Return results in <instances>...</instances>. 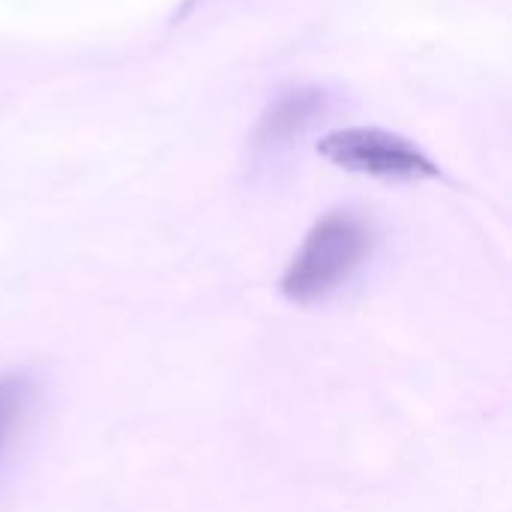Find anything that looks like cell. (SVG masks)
<instances>
[{
	"mask_svg": "<svg viewBox=\"0 0 512 512\" xmlns=\"http://www.w3.org/2000/svg\"><path fill=\"white\" fill-rule=\"evenodd\" d=\"M18 402H21V390L12 381H0V444L18 414Z\"/></svg>",
	"mask_w": 512,
	"mask_h": 512,
	"instance_id": "277c9868",
	"label": "cell"
},
{
	"mask_svg": "<svg viewBox=\"0 0 512 512\" xmlns=\"http://www.w3.org/2000/svg\"><path fill=\"white\" fill-rule=\"evenodd\" d=\"M318 153L342 171L384 180V183H414L438 180L441 168L405 135L378 126H351L327 132L318 141Z\"/></svg>",
	"mask_w": 512,
	"mask_h": 512,
	"instance_id": "7a4b0ae2",
	"label": "cell"
},
{
	"mask_svg": "<svg viewBox=\"0 0 512 512\" xmlns=\"http://www.w3.org/2000/svg\"><path fill=\"white\" fill-rule=\"evenodd\" d=\"M321 111H324V90L318 87H294L282 93L276 102H270V108L261 114L255 126L252 135L255 156H273L282 147H288L315 123Z\"/></svg>",
	"mask_w": 512,
	"mask_h": 512,
	"instance_id": "3957f363",
	"label": "cell"
},
{
	"mask_svg": "<svg viewBox=\"0 0 512 512\" xmlns=\"http://www.w3.org/2000/svg\"><path fill=\"white\" fill-rule=\"evenodd\" d=\"M375 228L354 210L321 216L288 261L279 291L300 306H315L339 294L372 258Z\"/></svg>",
	"mask_w": 512,
	"mask_h": 512,
	"instance_id": "6da1fadb",
	"label": "cell"
}]
</instances>
